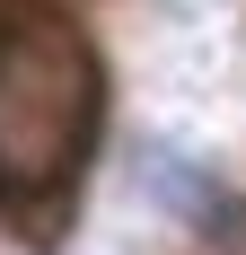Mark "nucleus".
Wrapping results in <instances>:
<instances>
[{"mask_svg":"<svg viewBox=\"0 0 246 255\" xmlns=\"http://www.w3.org/2000/svg\"><path fill=\"white\" fill-rule=\"evenodd\" d=\"M97 62L53 9L0 26V194L35 203L79 176L97 141Z\"/></svg>","mask_w":246,"mask_h":255,"instance_id":"1","label":"nucleus"}]
</instances>
